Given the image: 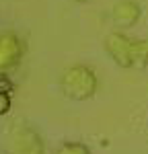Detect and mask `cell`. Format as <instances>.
<instances>
[{
  "mask_svg": "<svg viewBox=\"0 0 148 154\" xmlns=\"http://www.w3.org/2000/svg\"><path fill=\"white\" fill-rule=\"evenodd\" d=\"M11 105H12V101H11L8 91H2V88H0V117L11 111Z\"/></svg>",
  "mask_w": 148,
  "mask_h": 154,
  "instance_id": "52a82bcc",
  "label": "cell"
},
{
  "mask_svg": "<svg viewBox=\"0 0 148 154\" xmlns=\"http://www.w3.org/2000/svg\"><path fill=\"white\" fill-rule=\"evenodd\" d=\"M103 48L119 68H144L148 66V39H136L123 31H111Z\"/></svg>",
  "mask_w": 148,
  "mask_h": 154,
  "instance_id": "6da1fadb",
  "label": "cell"
},
{
  "mask_svg": "<svg viewBox=\"0 0 148 154\" xmlns=\"http://www.w3.org/2000/svg\"><path fill=\"white\" fill-rule=\"evenodd\" d=\"M45 146L39 136V131L29 123H17L12 125L6 142H4V154H43Z\"/></svg>",
  "mask_w": 148,
  "mask_h": 154,
  "instance_id": "3957f363",
  "label": "cell"
},
{
  "mask_svg": "<svg viewBox=\"0 0 148 154\" xmlns=\"http://www.w3.org/2000/svg\"><path fill=\"white\" fill-rule=\"evenodd\" d=\"M99 76L86 64H72L60 74V91L70 101H88L97 95Z\"/></svg>",
  "mask_w": 148,
  "mask_h": 154,
  "instance_id": "7a4b0ae2",
  "label": "cell"
},
{
  "mask_svg": "<svg viewBox=\"0 0 148 154\" xmlns=\"http://www.w3.org/2000/svg\"><path fill=\"white\" fill-rule=\"evenodd\" d=\"M54 154H93L88 150V146L82 142H64L56 148Z\"/></svg>",
  "mask_w": 148,
  "mask_h": 154,
  "instance_id": "8992f818",
  "label": "cell"
},
{
  "mask_svg": "<svg viewBox=\"0 0 148 154\" xmlns=\"http://www.w3.org/2000/svg\"><path fill=\"white\" fill-rule=\"evenodd\" d=\"M23 56H25V43L21 37L12 31L0 33V78L4 74L12 72L14 68H19Z\"/></svg>",
  "mask_w": 148,
  "mask_h": 154,
  "instance_id": "277c9868",
  "label": "cell"
},
{
  "mask_svg": "<svg viewBox=\"0 0 148 154\" xmlns=\"http://www.w3.org/2000/svg\"><path fill=\"white\" fill-rule=\"evenodd\" d=\"M142 17V6L136 0H117L109 8V21L119 29L134 27Z\"/></svg>",
  "mask_w": 148,
  "mask_h": 154,
  "instance_id": "5b68a950",
  "label": "cell"
},
{
  "mask_svg": "<svg viewBox=\"0 0 148 154\" xmlns=\"http://www.w3.org/2000/svg\"><path fill=\"white\" fill-rule=\"evenodd\" d=\"M72 2H91V0H72Z\"/></svg>",
  "mask_w": 148,
  "mask_h": 154,
  "instance_id": "ba28073f",
  "label": "cell"
}]
</instances>
